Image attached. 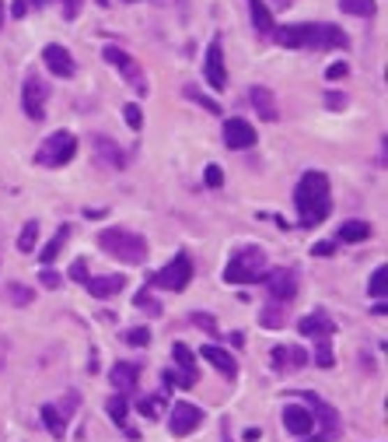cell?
I'll return each instance as SVG.
<instances>
[{
    "label": "cell",
    "mask_w": 388,
    "mask_h": 442,
    "mask_svg": "<svg viewBox=\"0 0 388 442\" xmlns=\"http://www.w3.org/2000/svg\"><path fill=\"white\" fill-rule=\"evenodd\" d=\"M315 365L332 369V337H315Z\"/></svg>",
    "instance_id": "cell-31"
},
{
    "label": "cell",
    "mask_w": 388,
    "mask_h": 442,
    "mask_svg": "<svg viewBox=\"0 0 388 442\" xmlns=\"http://www.w3.org/2000/svg\"><path fill=\"white\" fill-rule=\"evenodd\" d=\"M77 404H81V397H77V393H67V400H64V407H57V411H60V414L67 418V414H70V411H74Z\"/></svg>",
    "instance_id": "cell-47"
},
{
    "label": "cell",
    "mask_w": 388,
    "mask_h": 442,
    "mask_svg": "<svg viewBox=\"0 0 388 442\" xmlns=\"http://www.w3.org/2000/svg\"><path fill=\"white\" fill-rule=\"evenodd\" d=\"M102 57H105V64L119 67V74L126 78V85H130L137 95H147V74L140 71V64H137L126 50H119V46H105V50H102Z\"/></svg>",
    "instance_id": "cell-8"
},
{
    "label": "cell",
    "mask_w": 388,
    "mask_h": 442,
    "mask_svg": "<svg viewBox=\"0 0 388 442\" xmlns=\"http://www.w3.org/2000/svg\"><path fill=\"white\" fill-rule=\"evenodd\" d=\"M29 4H32V0H15L11 15H15V18H25V15H29Z\"/></svg>",
    "instance_id": "cell-48"
},
{
    "label": "cell",
    "mask_w": 388,
    "mask_h": 442,
    "mask_svg": "<svg viewBox=\"0 0 388 442\" xmlns=\"http://www.w3.org/2000/svg\"><path fill=\"white\" fill-rule=\"evenodd\" d=\"M339 8L346 15H357V18H371L374 15V0H339Z\"/></svg>",
    "instance_id": "cell-34"
},
{
    "label": "cell",
    "mask_w": 388,
    "mask_h": 442,
    "mask_svg": "<svg viewBox=\"0 0 388 442\" xmlns=\"http://www.w3.org/2000/svg\"><path fill=\"white\" fill-rule=\"evenodd\" d=\"M84 288H88L95 299H112V295H119V292L126 288V278H123V274H102V278H88Z\"/></svg>",
    "instance_id": "cell-21"
},
{
    "label": "cell",
    "mask_w": 388,
    "mask_h": 442,
    "mask_svg": "<svg viewBox=\"0 0 388 442\" xmlns=\"http://www.w3.org/2000/svg\"><path fill=\"white\" fill-rule=\"evenodd\" d=\"M287 50H350V36L336 25L315 22V25H283L273 29V36Z\"/></svg>",
    "instance_id": "cell-1"
},
{
    "label": "cell",
    "mask_w": 388,
    "mask_h": 442,
    "mask_svg": "<svg viewBox=\"0 0 388 442\" xmlns=\"http://www.w3.org/2000/svg\"><path fill=\"white\" fill-rule=\"evenodd\" d=\"M91 148H95V155H98V162H102L105 169H123V165H126V158H123V151L116 148V141L95 134V137H91Z\"/></svg>",
    "instance_id": "cell-22"
},
{
    "label": "cell",
    "mask_w": 388,
    "mask_h": 442,
    "mask_svg": "<svg viewBox=\"0 0 388 442\" xmlns=\"http://www.w3.org/2000/svg\"><path fill=\"white\" fill-rule=\"evenodd\" d=\"M46 99H50V85L39 78V74H25V85H22V109L32 123L46 120Z\"/></svg>",
    "instance_id": "cell-9"
},
{
    "label": "cell",
    "mask_w": 388,
    "mask_h": 442,
    "mask_svg": "<svg viewBox=\"0 0 388 442\" xmlns=\"http://www.w3.org/2000/svg\"><path fill=\"white\" fill-rule=\"evenodd\" d=\"M36 4H43V0H36Z\"/></svg>",
    "instance_id": "cell-55"
},
{
    "label": "cell",
    "mask_w": 388,
    "mask_h": 442,
    "mask_svg": "<svg viewBox=\"0 0 388 442\" xmlns=\"http://www.w3.org/2000/svg\"><path fill=\"white\" fill-rule=\"evenodd\" d=\"M203 183H207L210 190L224 186V172H221V165H207V172H203Z\"/></svg>",
    "instance_id": "cell-40"
},
{
    "label": "cell",
    "mask_w": 388,
    "mask_h": 442,
    "mask_svg": "<svg viewBox=\"0 0 388 442\" xmlns=\"http://www.w3.org/2000/svg\"><path fill=\"white\" fill-rule=\"evenodd\" d=\"M346 74H350L346 60H336V64H329V67H325V78H329V81H339V78H346Z\"/></svg>",
    "instance_id": "cell-42"
},
{
    "label": "cell",
    "mask_w": 388,
    "mask_h": 442,
    "mask_svg": "<svg viewBox=\"0 0 388 442\" xmlns=\"http://www.w3.org/2000/svg\"><path fill=\"white\" fill-rule=\"evenodd\" d=\"M126 4H137V0H126Z\"/></svg>",
    "instance_id": "cell-54"
},
{
    "label": "cell",
    "mask_w": 388,
    "mask_h": 442,
    "mask_svg": "<svg viewBox=\"0 0 388 442\" xmlns=\"http://www.w3.org/2000/svg\"><path fill=\"white\" fill-rule=\"evenodd\" d=\"M182 95H186L189 102H196V106H203L207 113H221V106H217V102H214L210 95H203V92H200L196 85H186V88H182Z\"/></svg>",
    "instance_id": "cell-33"
},
{
    "label": "cell",
    "mask_w": 388,
    "mask_h": 442,
    "mask_svg": "<svg viewBox=\"0 0 388 442\" xmlns=\"http://www.w3.org/2000/svg\"><path fill=\"white\" fill-rule=\"evenodd\" d=\"M294 204H297V214H301V225L304 229H315L329 218L332 211V190H329V176L325 172H304L297 190H294Z\"/></svg>",
    "instance_id": "cell-2"
},
{
    "label": "cell",
    "mask_w": 388,
    "mask_h": 442,
    "mask_svg": "<svg viewBox=\"0 0 388 442\" xmlns=\"http://www.w3.org/2000/svg\"><path fill=\"white\" fill-rule=\"evenodd\" d=\"M364 239H371L367 221L353 218V221H346V225H339V243H364Z\"/></svg>",
    "instance_id": "cell-25"
},
{
    "label": "cell",
    "mask_w": 388,
    "mask_h": 442,
    "mask_svg": "<svg viewBox=\"0 0 388 442\" xmlns=\"http://www.w3.org/2000/svg\"><path fill=\"white\" fill-rule=\"evenodd\" d=\"M269 358H273V369L276 372H301L304 365H308V351L304 348H287V344H276L273 351H269Z\"/></svg>",
    "instance_id": "cell-16"
},
{
    "label": "cell",
    "mask_w": 388,
    "mask_h": 442,
    "mask_svg": "<svg viewBox=\"0 0 388 442\" xmlns=\"http://www.w3.org/2000/svg\"><path fill=\"white\" fill-rule=\"evenodd\" d=\"M259 285H266L269 299L290 302V299L297 295V271H294V267H273V271H266V274L259 278Z\"/></svg>",
    "instance_id": "cell-11"
},
{
    "label": "cell",
    "mask_w": 388,
    "mask_h": 442,
    "mask_svg": "<svg viewBox=\"0 0 388 442\" xmlns=\"http://www.w3.org/2000/svg\"><path fill=\"white\" fill-rule=\"evenodd\" d=\"M297 334H301V337H332V334H336V323L329 320V313L315 309L311 316L297 320Z\"/></svg>",
    "instance_id": "cell-19"
},
{
    "label": "cell",
    "mask_w": 388,
    "mask_h": 442,
    "mask_svg": "<svg viewBox=\"0 0 388 442\" xmlns=\"http://www.w3.org/2000/svg\"><path fill=\"white\" fill-rule=\"evenodd\" d=\"M248 102L255 106L259 120H266V123H276V120H280V106H276V99H273V92H269L266 85H255V88L248 92Z\"/></svg>",
    "instance_id": "cell-18"
},
{
    "label": "cell",
    "mask_w": 388,
    "mask_h": 442,
    "mask_svg": "<svg viewBox=\"0 0 388 442\" xmlns=\"http://www.w3.org/2000/svg\"><path fill=\"white\" fill-rule=\"evenodd\" d=\"M70 281H77V285L88 281V260H74L70 264Z\"/></svg>",
    "instance_id": "cell-43"
},
{
    "label": "cell",
    "mask_w": 388,
    "mask_h": 442,
    "mask_svg": "<svg viewBox=\"0 0 388 442\" xmlns=\"http://www.w3.org/2000/svg\"><path fill=\"white\" fill-rule=\"evenodd\" d=\"M123 116H126V127H130V130H140V127H144V109H140L137 102H130V106L123 109Z\"/></svg>",
    "instance_id": "cell-38"
},
{
    "label": "cell",
    "mask_w": 388,
    "mask_h": 442,
    "mask_svg": "<svg viewBox=\"0 0 388 442\" xmlns=\"http://www.w3.org/2000/svg\"><path fill=\"white\" fill-rule=\"evenodd\" d=\"M39 281H43V288H50V292H53V288H60V274H53V271H43V274H39Z\"/></svg>",
    "instance_id": "cell-45"
},
{
    "label": "cell",
    "mask_w": 388,
    "mask_h": 442,
    "mask_svg": "<svg viewBox=\"0 0 388 442\" xmlns=\"http://www.w3.org/2000/svg\"><path fill=\"white\" fill-rule=\"evenodd\" d=\"M161 379H165V386H186V390H189V386H196V379L182 376L179 369H165V376H161Z\"/></svg>",
    "instance_id": "cell-39"
},
{
    "label": "cell",
    "mask_w": 388,
    "mask_h": 442,
    "mask_svg": "<svg viewBox=\"0 0 388 442\" xmlns=\"http://www.w3.org/2000/svg\"><path fill=\"white\" fill-rule=\"evenodd\" d=\"M193 281V260L189 253H175L168 260V267H161L154 278H151V288H161V292H186Z\"/></svg>",
    "instance_id": "cell-6"
},
{
    "label": "cell",
    "mask_w": 388,
    "mask_h": 442,
    "mask_svg": "<svg viewBox=\"0 0 388 442\" xmlns=\"http://www.w3.org/2000/svg\"><path fill=\"white\" fill-rule=\"evenodd\" d=\"M332 253H336L332 243H315V246H311V257H332Z\"/></svg>",
    "instance_id": "cell-46"
},
{
    "label": "cell",
    "mask_w": 388,
    "mask_h": 442,
    "mask_svg": "<svg viewBox=\"0 0 388 442\" xmlns=\"http://www.w3.org/2000/svg\"><path fill=\"white\" fill-rule=\"evenodd\" d=\"M325 106H329L332 113H339V109H346V106H350V99H346L343 92H325Z\"/></svg>",
    "instance_id": "cell-41"
},
{
    "label": "cell",
    "mask_w": 388,
    "mask_h": 442,
    "mask_svg": "<svg viewBox=\"0 0 388 442\" xmlns=\"http://www.w3.org/2000/svg\"><path fill=\"white\" fill-rule=\"evenodd\" d=\"M200 358H203V362H210V365H214L221 376H227V379H234V376H238V362H234L224 348H217V344H203V348H200Z\"/></svg>",
    "instance_id": "cell-20"
},
{
    "label": "cell",
    "mask_w": 388,
    "mask_h": 442,
    "mask_svg": "<svg viewBox=\"0 0 388 442\" xmlns=\"http://www.w3.org/2000/svg\"><path fill=\"white\" fill-rule=\"evenodd\" d=\"M262 274H266V253H262L259 246L238 250V253L227 260V267H224V281H227V285H255Z\"/></svg>",
    "instance_id": "cell-4"
},
{
    "label": "cell",
    "mask_w": 388,
    "mask_h": 442,
    "mask_svg": "<svg viewBox=\"0 0 388 442\" xmlns=\"http://www.w3.org/2000/svg\"><path fill=\"white\" fill-rule=\"evenodd\" d=\"M248 11H252V25H255V32L269 39L273 29H276V22H273V11L266 8V0H248Z\"/></svg>",
    "instance_id": "cell-24"
},
{
    "label": "cell",
    "mask_w": 388,
    "mask_h": 442,
    "mask_svg": "<svg viewBox=\"0 0 388 442\" xmlns=\"http://www.w3.org/2000/svg\"><path fill=\"white\" fill-rule=\"evenodd\" d=\"M259 435H262V432H259V428H245V435H241V439H245V442H255V439H259Z\"/></svg>",
    "instance_id": "cell-50"
},
{
    "label": "cell",
    "mask_w": 388,
    "mask_h": 442,
    "mask_svg": "<svg viewBox=\"0 0 388 442\" xmlns=\"http://www.w3.org/2000/svg\"><path fill=\"white\" fill-rule=\"evenodd\" d=\"M0 29H4V0H0Z\"/></svg>",
    "instance_id": "cell-52"
},
{
    "label": "cell",
    "mask_w": 388,
    "mask_h": 442,
    "mask_svg": "<svg viewBox=\"0 0 388 442\" xmlns=\"http://www.w3.org/2000/svg\"><path fill=\"white\" fill-rule=\"evenodd\" d=\"M77 15H81V0H64V18L74 22Z\"/></svg>",
    "instance_id": "cell-44"
},
{
    "label": "cell",
    "mask_w": 388,
    "mask_h": 442,
    "mask_svg": "<svg viewBox=\"0 0 388 442\" xmlns=\"http://www.w3.org/2000/svg\"><path fill=\"white\" fill-rule=\"evenodd\" d=\"M203 74H207V85L214 92H224L227 88V67H224V50H221V39H214L207 46V64H203Z\"/></svg>",
    "instance_id": "cell-12"
},
{
    "label": "cell",
    "mask_w": 388,
    "mask_h": 442,
    "mask_svg": "<svg viewBox=\"0 0 388 442\" xmlns=\"http://www.w3.org/2000/svg\"><path fill=\"white\" fill-rule=\"evenodd\" d=\"M385 292H388V271L385 267H374V274L367 281V295L371 299H385Z\"/></svg>",
    "instance_id": "cell-30"
},
{
    "label": "cell",
    "mask_w": 388,
    "mask_h": 442,
    "mask_svg": "<svg viewBox=\"0 0 388 442\" xmlns=\"http://www.w3.org/2000/svg\"><path fill=\"white\" fill-rule=\"evenodd\" d=\"M36 243H39V221H25V229H22V236H18V250H22V253H32Z\"/></svg>",
    "instance_id": "cell-32"
},
{
    "label": "cell",
    "mask_w": 388,
    "mask_h": 442,
    "mask_svg": "<svg viewBox=\"0 0 388 442\" xmlns=\"http://www.w3.org/2000/svg\"><path fill=\"white\" fill-rule=\"evenodd\" d=\"M98 246L109 257H116V260H123L130 267L147 260V239L137 236V232H126V229H102L98 232Z\"/></svg>",
    "instance_id": "cell-3"
},
{
    "label": "cell",
    "mask_w": 388,
    "mask_h": 442,
    "mask_svg": "<svg viewBox=\"0 0 388 442\" xmlns=\"http://www.w3.org/2000/svg\"><path fill=\"white\" fill-rule=\"evenodd\" d=\"M43 64H46L57 78H74V74H77V64H74L70 50L60 46V43H50V46L43 50Z\"/></svg>",
    "instance_id": "cell-14"
},
{
    "label": "cell",
    "mask_w": 388,
    "mask_h": 442,
    "mask_svg": "<svg viewBox=\"0 0 388 442\" xmlns=\"http://www.w3.org/2000/svg\"><path fill=\"white\" fill-rule=\"evenodd\" d=\"M224 144L234 148V151L252 148V144H255V127H252L248 120H241V116H231V120L224 123Z\"/></svg>",
    "instance_id": "cell-15"
},
{
    "label": "cell",
    "mask_w": 388,
    "mask_h": 442,
    "mask_svg": "<svg viewBox=\"0 0 388 442\" xmlns=\"http://www.w3.org/2000/svg\"><path fill=\"white\" fill-rule=\"evenodd\" d=\"M172 358L179 362V372H182V376L196 379V355H193L182 341H179V344H172Z\"/></svg>",
    "instance_id": "cell-27"
},
{
    "label": "cell",
    "mask_w": 388,
    "mask_h": 442,
    "mask_svg": "<svg viewBox=\"0 0 388 442\" xmlns=\"http://www.w3.org/2000/svg\"><path fill=\"white\" fill-rule=\"evenodd\" d=\"M123 341H126L130 348H147V344H151V330H147V327H130V330L123 334Z\"/></svg>",
    "instance_id": "cell-36"
},
{
    "label": "cell",
    "mask_w": 388,
    "mask_h": 442,
    "mask_svg": "<svg viewBox=\"0 0 388 442\" xmlns=\"http://www.w3.org/2000/svg\"><path fill=\"white\" fill-rule=\"evenodd\" d=\"M98 4H102V8H109V4H112V0H98Z\"/></svg>",
    "instance_id": "cell-53"
},
{
    "label": "cell",
    "mask_w": 388,
    "mask_h": 442,
    "mask_svg": "<svg viewBox=\"0 0 388 442\" xmlns=\"http://www.w3.org/2000/svg\"><path fill=\"white\" fill-rule=\"evenodd\" d=\"M133 306H137V309H144L147 316H161V302H158V299H154V295H151L147 288H144V292H137Z\"/></svg>",
    "instance_id": "cell-35"
},
{
    "label": "cell",
    "mask_w": 388,
    "mask_h": 442,
    "mask_svg": "<svg viewBox=\"0 0 388 442\" xmlns=\"http://www.w3.org/2000/svg\"><path fill=\"white\" fill-rule=\"evenodd\" d=\"M231 344H234V348H241V344H245V334H241V330H234V334H231Z\"/></svg>",
    "instance_id": "cell-51"
},
{
    "label": "cell",
    "mask_w": 388,
    "mask_h": 442,
    "mask_svg": "<svg viewBox=\"0 0 388 442\" xmlns=\"http://www.w3.org/2000/svg\"><path fill=\"white\" fill-rule=\"evenodd\" d=\"M4 295L18 306V309H25V306H32V299H36V292L29 288V285H22V281H8L4 285Z\"/></svg>",
    "instance_id": "cell-28"
},
{
    "label": "cell",
    "mask_w": 388,
    "mask_h": 442,
    "mask_svg": "<svg viewBox=\"0 0 388 442\" xmlns=\"http://www.w3.org/2000/svg\"><path fill=\"white\" fill-rule=\"evenodd\" d=\"M105 411H109V418L116 421V425H126V397H109V404H105Z\"/></svg>",
    "instance_id": "cell-37"
},
{
    "label": "cell",
    "mask_w": 388,
    "mask_h": 442,
    "mask_svg": "<svg viewBox=\"0 0 388 442\" xmlns=\"http://www.w3.org/2000/svg\"><path fill=\"white\" fill-rule=\"evenodd\" d=\"M203 407H196V404H189V400H175L172 404V414H168V432L175 435V439H186V435H193L200 425H203Z\"/></svg>",
    "instance_id": "cell-10"
},
{
    "label": "cell",
    "mask_w": 388,
    "mask_h": 442,
    "mask_svg": "<svg viewBox=\"0 0 388 442\" xmlns=\"http://www.w3.org/2000/svg\"><path fill=\"white\" fill-rule=\"evenodd\" d=\"M301 397L311 404V414H315V428H318V432H311L308 439H311V442H332V439H339V435H343V421H339L336 407L322 404L315 393H301Z\"/></svg>",
    "instance_id": "cell-7"
},
{
    "label": "cell",
    "mask_w": 388,
    "mask_h": 442,
    "mask_svg": "<svg viewBox=\"0 0 388 442\" xmlns=\"http://www.w3.org/2000/svg\"><path fill=\"white\" fill-rule=\"evenodd\" d=\"M109 379H112V386H116V393H119V397H130V393H137V383H140V365H137V362H116V365H112V372H109Z\"/></svg>",
    "instance_id": "cell-17"
},
{
    "label": "cell",
    "mask_w": 388,
    "mask_h": 442,
    "mask_svg": "<svg viewBox=\"0 0 388 442\" xmlns=\"http://www.w3.org/2000/svg\"><path fill=\"white\" fill-rule=\"evenodd\" d=\"M287 320H290L287 302L266 299V306H262V313H259V323H262V327H269V330H280V327H287Z\"/></svg>",
    "instance_id": "cell-23"
},
{
    "label": "cell",
    "mask_w": 388,
    "mask_h": 442,
    "mask_svg": "<svg viewBox=\"0 0 388 442\" xmlns=\"http://www.w3.org/2000/svg\"><path fill=\"white\" fill-rule=\"evenodd\" d=\"M67 236H70V229H67V225H60V232H57V236H53V239L46 243V250L39 253V260H43V264H53V260L60 257V250H64Z\"/></svg>",
    "instance_id": "cell-29"
},
{
    "label": "cell",
    "mask_w": 388,
    "mask_h": 442,
    "mask_svg": "<svg viewBox=\"0 0 388 442\" xmlns=\"http://www.w3.org/2000/svg\"><path fill=\"white\" fill-rule=\"evenodd\" d=\"M137 411H140L144 418H154V404H151V400H140V404H137Z\"/></svg>",
    "instance_id": "cell-49"
},
{
    "label": "cell",
    "mask_w": 388,
    "mask_h": 442,
    "mask_svg": "<svg viewBox=\"0 0 388 442\" xmlns=\"http://www.w3.org/2000/svg\"><path fill=\"white\" fill-rule=\"evenodd\" d=\"M43 425H46V432H50L53 439H64V435H67V418L57 411V404H46V407H43Z\"/></svg>",
    "instance_id": "cell-26"
},
{
    "label": "cell",
    "mask_w": 388,
    "mask_h": 442,
    "mask_svg": "<svg viewBox=\"0 0 388 442\" xmlns=\"http://www.w3.org/2000/svg\"><path fill=\"white\" fill-rule=\"evenodd\" d=\"M283 428H287L290 435H297V439H308V435L315 432V414H311V407H304V404H287V407H283Z\"/></svg>",
    "instance_id": "cell-13"
},
{
    "label": "cell",
    "mask_w": 388,
    "mask_h": 442,
    "mask_svg": "<svg viewBox=\"0 0 388 442\" xmlns=\"http://www.w3.org/2000/svg\"><path fill=\"white\" fill-rule=\"evenodd\" d=\"M74 155H77V137L70 130H57L43 141V148L36 151V162L46 169H60V165L74 162Z\"/></svg>",
    "instance_id": "cell-5"
}]
</instances>
